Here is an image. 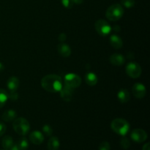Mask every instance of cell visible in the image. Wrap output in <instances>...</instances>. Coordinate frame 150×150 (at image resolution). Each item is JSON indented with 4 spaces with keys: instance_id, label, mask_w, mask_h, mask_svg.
Masks as SVG:
<instances>
[{
    "instance_id": "cell-1",
    "label": "cell",
    "mask_w": 150,
    "mask_h": 150,
    "mask_svg": "<svg viewBox=\"0 0 150 150\" xmlns=\"http://www.w3.org/2000/svg\"><path fill=\"white\" fill-rule=\"evenodd\" d=\"M41 86L48 92H59L63 87L62 79L55 74H49L44 76L41 80Z\"/></svg>"
},
{
    "instance_id": "cell-2",
    "label": "cell",
    "mask_w": 150,
    "mask_h": 150,
    "mask_svg": "<svg viewBox=\"0 0 150 150\" xmlns=\"http://www.w3.org/2000/svg\"><path fill=\"white\" fill-rule=\"evenodd\" d=\"M111 127L113 131L122 136H126L130 130V125L128 122L121 118H117L113 120L111 123Z\"/></svg>"
},
{
    "instance_id": "cell-3",
    "label": "cell",
    "mask_w": 150,
    "mask_h": 150,
    "mask_svg": "<svg viewBox=\"0 0 150 150\" xmlns=\"http://www.w3.org/2000/svg\"><path fill=\"white\" fill-rule=\"evenodd\" d=\"M124 14V9L120 4H114L110 6L106 10L105 16L111 21H117L120 20Z\"/></svg>"
},
{
    "instance_id": "cell-4",
    "label": "cell",
    "mask_w": 150,
    "mask_h": 150,
    "mask_svg": "<svg viewBox=\"0 0 150 150\" xmlns=\"http://www.w3.org/2000/svg\"><path fill=\"white\" fill-rule=\"evenodd\" d=\"M13 127L15 131L20 136H26L30 130L29 122L24 118L19 117L13 121Z\"/></svg>"
},
{
    "instance_id": "cell-5",
    "label": "cell",
    "mask_w": 150,
    "mask_h": 150,
    "mask_svg": "<svg viewBox=\"0 0 150 150\" xmlns=\"http://www.w3.org/2000/svg\"><path fill=\"white\" fill-rule=\"evenodd\" d=\"M64 86H67L72 89H76L80 86L81 83V79L80 76L75 73H68L64 78Z\"/></svg>"
},
{
    "instance_id": "cell-6",
    "label": "cell",
    "mask_w": 150,
    "mask_h": 150,
    "mask_svg": "<svg viewBox=\"0 0 150 150\" xmlns=\"http://www.w3.org/2000/svg\"><path fill=\"white\" fill-rule=\"evenodd\" d=\"M95 29L97 32L101 36H107L111 32V26L106 21L100 19L95 22Z\"/></svg>"
},
{
    "instance_id": "cell-7",
    "label": "cell",
    "mask_w": 150,
    "mask_h": 150,
    "mask_svg": "<svg viewBox=\"0 0 150 150\" xmlns=\"http://www.w3.org/2000/svg\"><path fill=\"white\" fill-rule=\"evenodd\" d=\"M126 73L133 79H137L140 77L142 74V67L140 64H138L136 62H129L126 65Z\"/></svg>"
},
{
    "instance_id": "cell-8",
    "label": "cell",
    "mask_w": 150,
    "mask_h": 150,
    "mask_svg": "<svg viewBox=\"0 0 150 150\" xmlns=\"http://www.w3.org/2000/svg\"><path fill=\"white\" fill-rule=\"evenodd\" d=\"M130 137H131L132 140L134 141L136 143H142V142H145L147 139V133L145 130H142V129H134L131 132Z\"/></svg>"
},
{
    "instance_id": "cell-9",
    "label": "cell",
    "mask_w": 150,
    "mask_h": 150,
    "mask_svg": "<svg viewBox=\"0 0 150 150\" xmlns=\"http://www.w3.org/2000/svg\"><path fill=\"white\" fill-rule=\"evenodd\" d=\"M133 95L138 99H142L144 98L146 94V89L144 84L141 83H135L132 88Z\"/></svg>"
},
{
    "instance_id": "cell-10",
    "label": "cell",
    "mask_w": 150,
    "mask_h": 150,
    "mask_svg": "<svg viewBox=\"0 0 150 150\" xmlns=\"http://www.w3.org/2000/svg\"><path fill=\"white\" fill-rule=\"evenodd\" d=\"M59 92L62 99L66 102H69L73 98V89H72V88L68 87L67 86H63Z\"/></svg>"
},
{
    "instance_id": "cell-11",
    "label": "cell",
    "mask_w": 150,
    "mask_h": 150,
    "mask_svg": "<svg viewBox=\"0 0 150 150\" xmlns=\"http://www.w3.org/2000/svg\"><path fill=\"white\" fill-rule=\"evenodd\" d=\"M29 139L31 142L35 145H40L43 142L44 136L41 132L35 130V131L32 132L29 135Z\"/></svg>"
},
{
    "instance_id": "cell-12",
    "label": "cell",
    "mask_w": 150,
    "mask_h": 150,
    "mask_svg": "<svg viewBox=\"0 0 150 150\" xmlns=\"http://www.w3.org/2000/svg\"><path fill=\"white\" fill-rule=\"evenodd\" d=\"M109 61L113 65L121 66L125 62V58L123 55L120 54H114L110 57Z\"/></svg>"
},
{
    "instance_id": "cell-13",
    "label": "cell",
    "mask_w": 150,
    "mask_h": 150,
    "mask_svg": "<svg viewBox=\"0 0 150 150\" xmlns=\"http://www.w3.org/2000/svg\"><path fill=\"white\" fill-rule=\"evenodd\" d=\"M57 51H58L59 54L63 57H68L71 54L70 47L69 46V45L63 43V42H61L57 45Z\"/></svg>"
},
{
    "instance_id": "cell-14",
    "label": "cell",
    "mask_w": 150,
    "mask_h": 150,
    "mask_svg": "<svg viewBox=\"0 0 150 150\" xmlns=\"http://www.w3.org/2000/svg\"><path fill=\"white\" fill-rule=\"evenodd\" d=\"M19 84H20L19 79L18 78L15 77V76L10 77L8 79L7 83V88H8V89L10 92H14V91L17 90L19 86Z\"/></svg>"
},
{
    "instance_id": "cell-15",
    "label": "cell",
    "mask_w": 150,
    "mask_h": 150,
    "mask_svg": "<svg viewBox=\"0 0 150 150\" xmlns=\"http://www.w3.org/2000/svg\"><path fill=\"white\" fill-rule=\"evenodd\" d=\"M110 44L115 49H120L122 47L123 42L120 37L117 35H112L110 38Z\"/></svg>"
},
{
    "instance_id": "cell-16",
    "label": "cell",
    "mask_w": 150,
    "mask_h": 150,
    "mask_svg": "<svg viewBox=\"0 0 150 150\" xmlns=\"http://www.w3.org/2000/svg\"><path fill=\"white\" fill-rule=\"evenodd\" d=\"M85 81L89 86H93L97 84L98 81V78L95 73L89 72L85 75Z\"/></svg>"
},
{
    "instance_id": "cell-17",
    "label": "cell",
    "mask_w": 150,
    "mask_h": 150,
    "mask_svg": "<svg viewBox=\"0 0 150 150\" xmlns=\"http://www.w3.org/2000/svg\"><path fill=\"white\" fill-rule=\"evenodd\" d=\"M117 98H118L119 101L121 103H125L128 102L130 100V95L129 93L128 90L125 89H122L120 90V92L117 94Z\"/></svg>"
},
{
    "instance_id": "cell-18",
    "label": "cell",
    "mask_w": 150,
    "mask_h": 150,
    "mask_svg": "<svg viewBox=\"0 0 150 150\" xmlns=\"http://www.w3.org/2000/svg\"><path fill=\"white\" fill-rule=\"evenodd\" d=\"M16 116H17V113L16 111L13 109H9L4 112L2 115V120L7 122H10L16 120Z\"/></svg>"
},
{
    "instance_id": "cell-19",
    "label": "cell",
    "mask_w": 150,
    "mask_h": 150,
    "mask_svg": "<svg viewBox=\"0 0 150 150\" xmlns=\"http://www.w3.org/2000/svg\"><path fill=\"white\" fill-rule=\"evenodd\" d=\"M60 143L59 139L55 136H53L48 140V150H58L59 148Z\"/></svg>"
},
{
    "instance_id": "cell-20",
    "label": "cell",
    "mask_w": 150,
    "mask_h": 150,
    "mask_svg": "<svg viewBox=\"0 0 150 150\" xmlns=\"http://www.w3.org/2000/svg\"><path fill=\"white\" fill-rule=\"evenodd\" d=\"M14 144L13 143V139L11 136H6L3 138L2 141H1V145H2V147L4 149L9 150L11 148V146Z\"/></svg>"
},
{
    "instance_id": "cell-21",
    "label": "cell",
    "mask_w": 150,
    "mask_h": 150,
    "mask_svg": "<svg viewBox=\"0 0 150 150\" xmlns=\"http://www.w3.org/2000/svg\"><path fill=\"white\" fill-rule=\"evenodd\" d=\"M8 100V93L3 89H0V108L4 106Z\"/></svg>"
},
{
    "instance_id": "cell-22",
    "label": "cell",
    "mask_w": 150,
    "mask_h": 150,
    "mask_svg": "<svg viewBox=\"0 0 150 150\" xmlns=\"http://www.w3.org/2000/svg\"><path fill=\"white\" fill-rule=\"evenodd\" d=\"M17 145L20 150H26L29 147V142L26 138H22L18 142Z\"/></svg>"
},
{
    "instance_id": "cell-23",
    "label": "cell",
    "mask_w": 150,
    "mask_h": 150,
    "mask_svg": "<svg viewBox=\"0 0 150 150\" xmlns=\"http://www.w3.org/2000/svg\"><path fill=\"white\" fill-rule=\"evenodd\" d=\"M120 145L122 147V149H127L130 148V142L127 138H122L120 141Z\"/></svg>"
},
{
    "instance_id": "cell-24",
    "label": "cell",
    "mask_w": 150,
    "mask_h": 150,
    "mask_svg": "<svg viewBox=\"0 0 150 150\" xmlns=\"http://www.w3.org/2000/svg\"><path fill=\"white\" fill-rule=\"evenodd\" d=\"M121 4L126 8H131L134 7L135 1L134 0H121Z\"/></svg>"
},
{
    "instance_id": "cell-25",
    "label": "cell",
    "mask_w": 150,
    "mask_h": 150,
    "mask_svg": "<svg viewBox=\"0 0 150 150\" xmlns=\"http://www.w3.org/2000/svg\"><path fill=\"white\" fill-rule=\"evenodd\" d=\"M42 132L45 133V135H46L47 136H51L53 134V129L48 125H45L42 127Z\"/></svg>"
},
{
    "instance_id": "cell-26",
    "label": "cell",
    "mask_w": 150,
    "mask_h": 150,
    "mask_svg": "<svg viewBox=\"0 0 150 150\" xmlns=\"http://www.w3.org/2000/svg\"><path fill=\"white\" fill-rule=\"evenodd\" d=\"M61 2L62 4V5L67 9L72 8L73 4H74V3H73V1L72 0H61Z\"/></svg>"
},
{
    "instance_id": "cell-27",
    "label": "cell",
    "mask_w": 150,
    "mask_h": 150,
    "mask_svg": "<svg viewBox=\"0 0 150 150\" xmlns=\"http://www.w3.org/2000/svg\"><path fill=\"white\" fill-rule=\"evenodd\" d=\"M98 149L99 150H110L111 149V146H110V144L108 142H103L100 144Z\"/></svg>"
},
{
    "instance_id": "cell-28",
    "label": "cell",
    "mask_w": 150,
    "mask_h": 150,
    "mask_svg": "<svg viewBox=\"0 0 150 150\" xmlns=\"http://www.w3.org/2000/svg\"><path fill=\"white\" fill-rule=\"evenodd\" d=\"M8 98H10L12 100H16L18 98V95L16 92V91L14 92H10V93L8 94Z\"/></svg>"
},
{
    "instance_id": "cell-29",
    "label": "cell",
    "mask_w": 150,
    "mask_h": 150,
    "mask_svg": "<svg viewBox=\"0 0 150 150\" xmlns=\"http://www.w3.org/2000/svg\"><path fill=\"white\" fill-rule=\"evenodd\" d=\"M6 129H7V127H6L4 123L0 122V137L5 133Z\"/></svg>"
},
{
    "instance_id": "cell-30",
    "label": "cell",
    "mask_w": 150,
    "mask_h": 150,
    "mask_svg": "<svg viewBox=\"0 0 150 150\" xmlns=\"http://www.w3.org/2000/svg\"><path fill=\"white\" fill-rule=\"evenodd\" d=\"M66 38H67V36H66L65 34L62 33V34H60L59 36V40L61 41V42H63V41L65 40Z\"/></svg>"
},
{
    "instance_id": "cell-31",
    "label": "cell",
    "mask_w": 150,
    "mask_h": 150,
    "mask_svg": "<svg viewBox=\"0 0 150 150\" xmlns=\"http://www.w3.org/2000/svg\"><path fill=\"white\" fill-rule=\"evenodd\" d=\"M9 150H20V149H19V147L18 146L17 144H13V146H11V148H10Z\"/></svg>"
},
{
    "instance_id": "cell-32",
    "label": "cell",
    "mask_w": 150,
    "mask_h": 150,
    "mask_svg": "<svg viewBox=\"0 0 150 150\" xmlns=\"http://www.w3.org/2000/svg\"><path fill=\"white\" fill-rule=\"evenodd\" d=\"M142 150H150V146H149V143H146V144L144 145L143 149Z\"/></svg>"
},
{
    "instance_id": "cell-33",
    "label": "cell",
    "mask_w": 150,
    "mask_h": 150,
    "mask_svg": "<svg viewBox=\"0 0 150 150\" xmlns=\"http://www.w3.org/2000/svg\"><path fill=\"white\" fill-rule=\"evenodd\" d=\"M72 1H73V3H75V4H81L83 3V0H72Z\"/></svg>"
},
{
    "instance_id": "cell-34",
    "label": "cell",
    "mask_w": 150,
    "mask_h": 150,
    "mask_svg": "<svg viewBox=\"0 0 150 150\" xmlns=\"http://www.w3.org/2000/svg\"><path fill=\"white\" fill-rule=\"evenodd\" d=\"M4 65H3V64L1 62H0V71H2L3 70H4Z\"/></svg>"
},
{
    "instance_id": "cell-35",
    "label": "cell",
    "mask_w": 150,
    "mask_h": 150,
    "mask_svg": "<svg viewBox=\"0 0 150 150\" xmlns=\"http://www.w3.org/2000/svg\"><path fill=\"white\" fill-rule=\"evenodd\" d=\"M4 150H6V149H4Z\"/></svg>"
}]
</instances>
